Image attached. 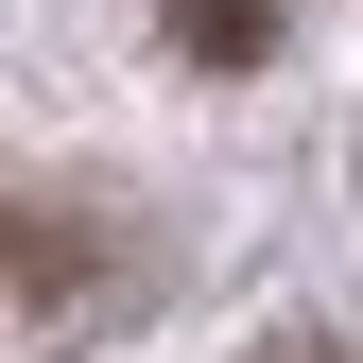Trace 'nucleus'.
<instances>
[{
	"label": "nucleus",
	"instance_id": "1",
	"mask_svg": "<svg viewBox=\"0 0 363 363\" xmlns=\"http://www.w3.org/2000/svg\"><path fill=\"white\" fill-rule=\"evenodd\" d=\"M18 277H35V329H86V277H104V259H86V225L35 191L18 208Z\"/></svg>",
	"mask_w": 363,
	"mask_h": 363
},
{
	"label": "nucleus",
	"instance_id": "2",
	"mask_svg": "<svg viewBox=\"0 0 363 363\" xmlns=\"http://www.w3.org/2000/svg\"><path fill=\"white\" fill-rule=\"evenodd\" d=\"M156 18H173L191 69H259V52H277V0H156Z\"/></svg>",
	"mask_w": 363,
	"mask_h": 363
}]
</instances>
